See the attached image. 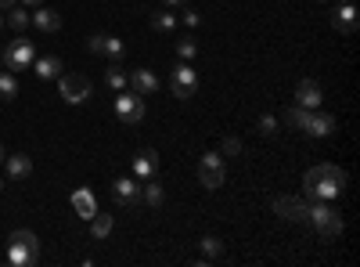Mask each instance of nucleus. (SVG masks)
<instances>
[{
	"instance_id": "f257e3e1",
	"label": "nucleus",
	"mask_w": 360,
	"mask_h": 267,
	"mask_svg": "<svg viewBox=\"0 0 360 267\" xmlns=\"http://www.w3.org/2000/svg\"><path fill=\"white\" fill-rule=\"evenodd\" d=\"M303 188H307V199H339L346 192V173L332 163H317L303 173Z\"/></svg>"
},
{
	"instance_id": "f03ea898",
	"label": "nucleus",
	"mask_w": 360,
	"mask_h": 267,
	"mask_svg": "<svg viewBox=\"0 0 360 267\" xmlns=\"http://www.w3.org/2000/svg\"><path fill=\"white\" fill-rule=\"evenodd\" d=\"M281 120H285L292 130H303V134H310V137H332V134L339 130V120H335V116L317 112V108H299V105L285 108Z\"/></svg>"
},
{
	"instance_id": "7ed1b4c3",
	"label": "nucleus",
	"mask_w": 360,
	"mask_h": 267,
	"mask_svg": "<svg viewBox=\"0 0 360 267\" xmlns=\"http://www.w3.org/2000/svg\"><path fill=\"white\" fill-rule=\"evenodd\" d=\"M307 224L321 235V239H339L342 235V217L328 199H310L307 202Z\"/></svg>"
},
{
	"instance_id": "20e7f679",
	"label": "nucleus",
	"mask_w": 360,
	"mask_h": 267,
	"mask_svg": "<svg viewBox=\"0 0 360 267\" xmlns=\"http://www.w3.org/2000/svg\"><path fill=\"white\" fill-rule=\"evenodd\" d=\"M8 263L11 267H37L40 263V239L33 231H11V239H8Z\"/></svg>"
},
{
	"instance_id": "39448f33",
	"label": "nucleus",
	"mask_w": 360,
	"mask_h": 267,
	"mask_svg": "<svg viewBox=\"0 0 360 267\" xmlns=\"http://www.w3.org/2000/svg\"><path fill=\"white\" fill-rule=\"evenodd\" d=\"M58 94L65 98V105H83L94 94V83L83 73H62V83H58Z\"/></svg>"
},
{
	"instance_id": "423d86ee",
	"label": "nucleus",
	"mask_w": 360,
	"mask_h": 267,
	"mask_svg": "<svg viewBox=\"0 0 360 267\" xmlns=\"http://www.w3.org/2000/svg\"><path fill=\"white\" fill-rule=\"evenodd\" d=\"M33 58H37V47H33V40H25L22 33H18V40L8 44V51H0V62H4V69H11V73L33 69Z\"/></svg>"
},
{
	"instance_id": "0eeeda50",
	"label": "nucleus",
	"mask_w": 360,
	"mask_h": 267,
	"mask_svg": "<svg viewBox=\"0 0 360 267\" xmlns=\"http://www.w3.org/2000/svg\"><path fill=\"white\" fill-rule=\"evenodd\" d=\"M224 181H227L224 156L220 152H202V159H198V185L209 188V192H217Z\"/></svg>"
},
{
	"instance_id": "6e6552de",
	"label": "nucleus",
	"mask_w": 360,
	"mask_h": 267,
	"mask_svg": "<svg viewBox=\"0 0 360 267\" xmlns=\"http://www.w3.org/2000/svg\"><path fill=\"white\" fill-rule=\"evenodd\" d=\"M115 120L123 127H137L144 120V98L137 91H119L115 94Z\"/></svg>"
},
{
	"instance_id": "1a4fd4ad",
	"label": "nucleus",
	"mask_w": 360,
	"mask_h": 267,
	"mask_svg": "<svg viewBox=\"0 0 360 267\" xmlns=\"http://www.w3.org/2000/svg\"><path fill=\"white\" fill-rule=\"evenodd\" d=\"M169 91H173V98H180V101L195 98V91H198V73H195L188 62L173 66V73H169Z\"/></svg>"
},
{
	"instance_id": "9d476101",
	"label": "nucleus",
	"mask_w": 360,
	"mask_h": 267,
	"mask_svg": "<svg viewBox=\"0 0 360 267\" xmlns=\"http://www.w3.org/2000/svg\"><path fill=\"white\" fill-rule=\"evenodd\" d=\"M108 192H112V202L119 206V210H134V206L141 202L137 177H115V181L108 185Z\"/></svg>"
},
{
	"instance_id": "9b49d317",
	"label": "nucleus",
	"mask_w": 360,
	"mask_h": 267,
	"mask_svg": "<svg viewBox=\"0 0 360 267\" xmlns=\"http://www.w3.org/2000/svg\"><path fill=\"white\" fill-rule=\"evenodd\" d=\"M274 213L281 221H292V224H307V199H299V195H278L274 199Z\"/></svg>"
},
{
	"instance_id": "f8f14e48",
	"label": "nucleus",
	"mask_w": 360,
	"mask_h": 267,
	"mask_svg": "<svg viewBox=\"0 0 360 267\" xmlns=\"http://www.w3.org/2000/svg\"><path fill=\"white\" fill-rule=\"evenodd\" d=\"M86 51H94V54H105L112 58V62H123V54H127V44L119 40V37H105V33H94L86 40Z\"/></svg>"
},
{
	"instance_id": "ddd939ff",
	"label": "nucleus",
	"mask_w": 360,
	"mask_h": 267,
	"mask_svg": "<svg viewBox=\"0 0 360 267\" xmlns=\"http://www.w3.org/2000/svg\"><path fill=\"white\" fill-rule=\"evenodd\" d=\"M130 170H134L137 181H152V177H159V152L155 148H141V152L134 156V163H130Z\"/></svg>"
},
{
	"instance_id": "4468645a",
	"label": "nucleus",
	"mask_w": 360,
	"mask_h": 267,
	"mask_svg": "<svg viewBox=\"0 0 360 267\" xmlns=\"http://www.w3.org/2000/svg\"><path fill=\"white\" fill-rule=\"evenodd\" d=\"M332 25L339 29V33H356V4L353 0H339V4L332 8Z\"/></svg>"
},
{
	"instance_id": "2eb2a0df",
	"label": "nucleus",
	"mask_w": 360,
	"mask_h": 267,
	"mask_svg": "<svg viewBox=\"0 0 360 267\" xmlns=\"http://www.w3.org/2000/svg\"><path fill=\"white\" fill-rule=\"evenodd\" d=\"M130 87H134L141 98H152V94L162 91V80H159L152 69H134V73H130Z\"/></svg>"
},
{
	"instance_id": "dca6fc26",
	"label": "nucleus",
	"mask_w": 360,
	"mask_h": 267,
	"mask_svg": "<svg viewBox=\"0 0 360 267\" xmlns=\"http://www.w3.org/2000/svg\"><path fill=\"white\" fill-rule=\"evenodd\" d=\"M324 94H321V83L317 80H299L295 87V105L299 108H321Z\"/></svg>"
},
{
	"instance_id": "f3484780",
	"label": "nucleus",
	"mask_w": 360,
	"mask_h": 267,
	"mask_svg": "<svg viewBox=\"0 0 360 267\" xmlns=\"http://www.w3.org/2000/svg\"><path fill=\"white\" fill-rule=\"evenodd\" d=\"M29 15H33V25L40 29V33H58V29H62V15H58L54 8H33V11H29Z\"/></svg>"
},
{
	"instance_id": "a211bd4d",
	"label": "nucleus",
	"mask_w": 360,
	"mask_h": 267,
	"mask_svg": "<svg viewBox=\"0 0 360 267\" xmlns=\"http://www.w3.org/2000/svg\"><path fill=\"white\" fill-rule=\"evenodd\" d=\"M72 210L79 213V221H90L98 213V199H94V192L90 188H76L72 192Z\"/></svg>"
},
{
	"instance_id": "6ab92c4d",
	"label": "nucleus",
	"mask_w": 360,
	"mask_h": 267,
	"mask_svg": "<svg viewBox=\"0 0 360 267\" xmlns=\"http://www.w3.org/2000/svg\"><path fill=\"white\" fill-rule=\"evenodd\" d=\"M4 163H8V177H11V181H25V177L33 173V159H29L25 152H18V156H4Z\"/></svg>"
},
{
	"instance_id": "aec40b11",
	"label": "nucleus",
	"mask_w": 360,
	"mask_h": 267,
	"mask_svg": "<svg viewBox=\"0 0 360 267\" xmlns=\"http://www.w3.org/2000/svg\"><path fill=\"white\" fill-rule=\"evenodd\" d=\"M62 58H54V54H47V58H33V73L40 76V80H54V76H62Z\"/></svg>"
},
{
	"instance_id": "412c9836",
	"label": "nucleus",
	"mask_w": 360,
	"mask_h": 267,
	"mask_svg": "<svg viewBox=\"0 0 360 267\" xmlns=\"http://www.w3.org/2000/svg\"><path fill=\"white\" fill-rule=\"evenodd\" d=\"M141 202L152 206V210H159V206L166 202V192H162V185L155 181V177L152 181H141Z\"/></svg>"
},
{
	"instance_id": "4be33fe9",
	"label": "nucleus",
	"mask_w": 360,
	"mask_h": 267,
	"mask_svg": "<svg viewBox=\"0 0 360 267\" xmlns=\"http://www.w3.org/2000/svg\"><path fill=\"white\" fill-rule=\"evenodd\" d=\"M112 228H115V217L112 213H94V217H90V235H94V239L101 242V239H108V235H112Z\"/></svg>"
},
{
	"instance_id": "5701e85b",
	"label": "nucleus",
	"mask_w": 360,
	"mask_h": 267,
	"mask_svg": "<svg viewBox=\"0 0 360 267\" xmlns=\"http://www.w3.org/2000/svg\"><path fill=\"white\" fill-rule=\"evenodd\" d=\"M105 87H108V91H127V87H130V73H123V66H112V69H105Z\"/></svg>"
},
{
	"instance_id": "b1692460",
	"label": "nucleus",
	"mask_w": 360,
	"mask_h": 267,
	"mask_svg": "<svg viewBox=\"0 0 360 267\" xmlns=\"http://www.w3.org/2000/svg\"><path fill=\"white\" fill-rule=\"evenodd\" d=\"M4 25H11L15 33H25V29L33 25V15H29L22 4H18V8H8V18H4Z\"/></svg>"
},
{
	"instance_id": "393cba45",
	"label": "nucleus",
	"mask_w": 360,
	"mask_h": 267,
	"mask_svg": "<svg viewBox=\"0 0 360 267\" xmlns=\"http://www.w3.org/2000/svg\"><path fill=\"white\" fill-rule=\"evenodd\" d=\"M18 91H22V87H18V76H15L11 69H4V73H0V101H15Z\"/></svg>"
},
{
	"instance_id": "a878e982",
	"label": "nucleus",
	"mask_w": 360,
	"mask_h": 267,
	"mask_svg": "<svg viewBox=\"0 0 360 267\" xmlns=\"http://www.w3.org/2000/svg\"><path fill=\"white\" fill-rule=\"evenodd\" d=\"M198 246H202V263H209V260H224V242L217 239V235H205Z\"/></svg>"
},
{
	"instance_id": "bb28decb",
	"label": "nucleus",
	"mask_w": 360,
	"mask_h": 267,
	"mask_svg": "<svg viewBox=\"0 0 360 267\" xmlns=\"http://www.w3.org/2000/svg\"><path fill=\"white\" fill-rule=\"evenodd\" d=\"M152 29H155V33H173L176 18H173L169 11H155V15H152Z\"/></svg>"
},
{
	"instance_id": "cd10ccee",
	"label": "nucleus",
	"mask_w": 360,
	"mask_h": 267,
	"mask_svg": "<svg viewBox=\"0 0 360 267\" xmlns=\"http://www.w3.org/2000/svg\"><path fill=\"white\" fill-rule=\"evenodd\" d=\"M256 130H259L263 137H274V134H278V116H274V112H263L259 120H256Z\"/></svg>"
},
{
	"instance_id": "c85d7f7f",
	"label": "nucleus",
	"mask_w": 360,
	"mask_h": 267,
	"mask_svg": "<svg viewBox=\"0 0 360 267\" xmlns=\"http://www.w3.org/2000/svg\"><path fill=\"white\" fill-rule=\"evenodd\" d=\"M176 54L184 58V62H191V58L198 54V44H195V37H180V40H176Z\"/></svg>"
},
{
	"instance_id": "c756f323",
	"label": "nucleus",
	"mask_w": 360,
	"mask_h": 267,
	"mask_svg": "<svg viewBox=\"0 0 360 267\" xmlns=\"http://www.w3.org/2000/svg\"><path fill=\"white\" fill-rule=\"evenodd\" d=\"M220 156H242V141H238V137H224L220 141Z\"/></svg>"
},
{
	"instance_id": "7c9ffc66",
	"label": "nucleus",
	"mask_w": 360,
	"mask_h": 267,
	"mask_svg": "<svg viewBox=\"0 0 360 267\" xmlns=\"http://www.w3.org/2000/svg\"><path fill=\"white\" fill-rule=\"evenodd\" d=\"M184 22H188V25H191V29H195V25H198V22H202V15H198V11H195V8H191V11H184Z\"/></svg>"
},
{
	"instance_id": "2f4dec72",
	"label": "nucleus",
	"mask_w": 360,
	"mask_h": 267,
	"mask_svg": "<svg viewBox=\"0 0 360 267\" xmlns=\"http://www.w3.org/2000/svg\"><path fill=\"white\" fill-rule=\"evenodd\" d=\"M18 4H22V8H40L44 0H18Z\"/></svg>"
},
{
	"instance_id": "473e14b6",
	"label": "nucleus",
	"mask_w": 360,
	"mask_h": 267,
	"mask_svg": "<svg viewBox=\"0 0 360 267\" xmlns=\"http://www.w3.org/2000/svg\"><path fill=\"white\" fill-rule=\"evenodd\" d=\"M18 0H0V11H8V8H15Z\"/></svg>"
},
{
	"instance_id": "72a5a7b5",
	"label": "nucleus",
	"mask_w": 360,
	"mask_h": 267,
	"mask_svg": "<svg viewBox=\"0 0 360 267\" xmlns=\"http://www.w3.org/2000/svg\"><path fill=\"white\" fill-rule=\"evenodd\" d=\"M162 4H169V8H180V4H188V0H162Z\"/></svg>"
},
{
	"instance_id": "f704fd0d",
	"label": "nucleus",
	"mask_w": 360,
	"mask_h": 267,
	"mask_svg": "<svg viewBox=\"0 0 360 267\" xmlns=\"http://www.w3.org/2000/svg\"><path fill=\"white\" fill-rule=\"evenodd\" d=\"M0 163H4V144H0Z\"/></svg>"
},
{
	"instance_id": "c9c22d12",
	"label": "nucleus",
	"mask_w": 360,
	"mask_h": 267,
	"mask_svg": "<svg viewBox=\"0 0 360 267\" xmlns=\"http://www.w3.org/2000/svg\"><path fill=\"white\" fill-rule=\"evenodd\" d=\"M0 192H4V177H0Z\"/></svg>"
},
{
	"instance_id": "e433bc0d",
	"label": "nucleus",
	"mask_w": 360,
	"mask_h": 267,
	"mask_svg": "<svg viewBox=\"0 0 360 267\" xmlns=\"http://www.w3.org/2000/svg\"><path fill=\"white\" fill-rule=\"evenodd\" d=\"M0 29H4V15H0Z\"/></svg>"
},
{
	"instance_id": "4c0bfd02",
	"label": "nucleus",
	"mask_w": 360,
	"mask_h": 267,
	"mask_svg": "<svg viewBox=\"0 0 360 267\" xmlns=\"http://www.w3.org/2000/svg\"><path fill=\"white\" fill-rule=\"evenodd\" d=\"M321 4H328V0H321Z\"/></svg>"
}]
</instances>
